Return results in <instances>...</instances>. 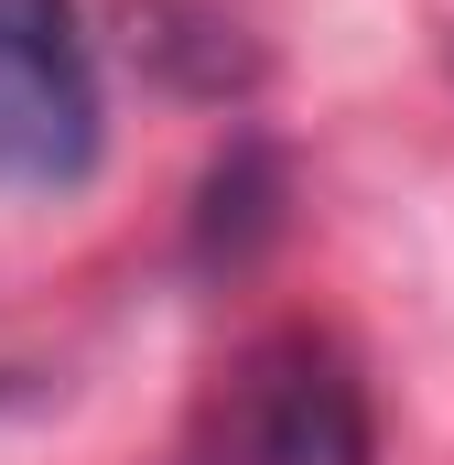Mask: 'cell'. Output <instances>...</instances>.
I'll list each match as a JSON object with an SVG mask.
<instances>
[{
  "instance_id": "6da1fadb",
  "label": "cell",
  "mask_w": 454,
  "mask_h": 465,
  "mask_svg": "<svg viewBox=\"0 0 454 465\" xmlns=\"http://www.w3.org/2000/svg\"><path fill=\"white\" fill-rule=\"evenodd\" d=\"M379 433H368V379L336 336L314 325H281L260 347H238L195 433L173 444V465H368Z\"/></svg>"
},
{
  "instance_id": "7a4b0ae2",
  "label": "cell",
  "mask_w": 454,
  "mask_h": 465,
  "mask_svg": "<svg viewBox=\"0 0 454 465\" xmlns=\"http://www.w3.org/2000/svg\"><path fill=\"white\" fill-rule=\"evenodd\" d=\"M98 163V65L76 0H0V184L54 195Z\"/></svg>"
}]
</instances>
